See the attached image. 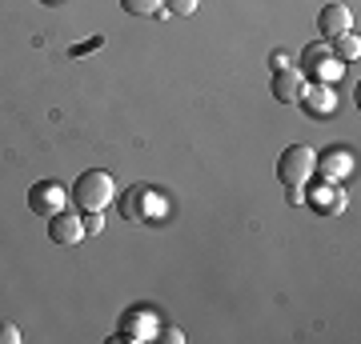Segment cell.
Returning a JSON list of instances; mask_svg holds the SVG:
<instances>
[{
    "mask_svg": "<svg viewBox=\"0 0 361 344\" xmlns=\"http://www.w3.org/2000/svg\"><path fill=\"white\" fill-rule=\"evenodd\" d=\"M317 168H322V177H325V180H341L349 168H353V156H349L345 148H334V153L317 156Z\"/></svg>",
    "mask_w": 361,
    "mask_h": 344,
    "instance_id": "30bf717a",
    "label": "cell"
},
{
    "mask_svg": "<svg viewBox=\"0 0 361 344\" xmlns=\"http://www.w3.org/2000/svg\"><path fill=\"white\" fill-rule=\"evenodd\" d=\"M121 212H125V220H141V224H157V220H165L169 204L161 192L145 189V184H137V189H129L125 196H121Z\"/></svg>",
    "mask_w": 361,
    "mask_h": 344,
    "instance_id": "3957f363",
    "label": "cell"
},
{
    "mask_svg": "<svg viewBox=\"0 0 361 344\" xmlns=\"http://www.w3.org/2000/svg\"><path fill=\"white\" fill-rule=\"evenodd\" d=\"M40 4H61V0H40Z\"/></svg>",
    "mask_w": 361,
    "mask_h": 344,
    "instance_id": "7402d4cb",
    "label": "cell"
},
{
    "mask_svg": "<svg viewBox=\"0 0 361 344\" xmlns=\"http://www.w3.org/2000/svg\"><path fill=\"white\" fill-rule=\"evenodd\" d=\"M101 44H104V37H92V40H85V44H77V49H73V56H85V52L101 49Z\"/></svg>",
    "mask_w": 361,
    "mask_h": 344,
    "instance_id": "d6986e66",
    "label": "cell"
},
{
    "mask_svg": "<svg viewBox=\"0 0 361 344\" xmlns=\"http://www.w3.org/2000/svg\"><path fill=\"white\" fill-rule=\"evenodd\" d=\"M0 344H20V329L13 320H0Z\"/></svg>",
    "mask_w": 361,
    "mask_h": 344,
    "instance_id": "e0dca14e",
    "label": "cell"
},
{
    "mask_svg": "<svg viewBox=\"0 0 361 344\" xmlns=\"http://www.w3.org/2000/svg\"><path fill=\"white\" fill-rule=\"evenodd\" d=\"M317 28H322L325 40H334V37H341V32L353 28V16H349L345 4H325L322 16H317Z\"/></svg>",
    "mask_w": 361,
    "mask_h": 344,
    "instance_id": "9c48e42d",
    "label": "cell"
},
{
    "mask_svg": "<svg viewBox=\"0 0 361 344\" xmlns=\"http://www.w3.org/2000/svg\"><path fill=\"white\" fill-rule=\"evenodd\" d=\"M313 172H317V153H313L310 144H289L277 156V180H281L285 189H305Z\"/></svg>",
    "mask_w": 361,
    "mask_h": 344,
    "instance_id": "7a4b0ae2",
    "label": "cell"
},
{
    "mask_svg": "<svg viewBox=\"0 0 361 344\" xmlns=\"http://www.w3.org/2000/svg\"><path fill=\"white\" fill-rule=\"evenodd\" d=\"M68 200L77 204L80 212H104V208L116 200V184L104 168H89V172H80L77 184L68 189Z\"/></svg>",
    "mask_w": 361,
    "mask_h": 344,
    "instance_id": "6da1fadb",
    "label": "cell"
},
{
    "mask_svg": "<svg viewBox=\"0 0 361 344\" xmlns=\"http://www.w3.org/2000/svg\"><path fill=\"white\" fill-rule=\"evenodd\" d=\"M334 52H337L334 60H341V64L357 60V56H361V40L353 37V32H341V37H334Z\"/></svg>",
    "mask_w": 361,
    "mask_h": 344,
    "instance_id": "7c38bea8",
    "label": "cell"
},
{
    "mask_svg": "<svg viewBox=\"0 0 361 344\" xmlns=\"http://www.w3.org/2000/svg\"><path fill=\"white\" fill-rule=\"evenodd\" d=\"M285 196H289V204H305V189H285Z\"/></svg>",
    "mask_w": 361,
    "mask_h": 344,
    "instance_id": "ffe728a7",
    "label": "cell"
},
{
    "mask_svg": "<svg viewBox=\"0 0 361 344\" xmlns=\"http://www.w3.org/2000/svg\"><path fill=\"white\" fill-rule=\"evenodd\" d=\"M161 340H169V344H180V340H185V336H180L177 329H161Z\"/></svg>",
    "mask_w": 361,
    "mask_h": 344,
    "instance_id": "44dd1931",
    "label": "cell"
},
{
    "mask_svg": "<svg viewBox=\"0 0 361 344\" xmlns=\"http://www.w3.org/2000/svg\"><path fill=\"white\" fill-rule=\"evenodd\" d=\"M305 204H313L317 212H325V217H334V212H341L345 208V192L337 189L334 180H322L317 189L305 192Z\"/></svg>",
    "mask_w": 361,
    "mask_h": 344,
    "instance_id": "ba28073f",
    "label": "cell"
},
{
    "mask_svg": "<svg viewBox=\"0 0 361 344\" xmlns=\"http://www.w3.org/2000/svg\"><path fill=\"white\" fill-rule=\"evenodd\" d=\"M297 104H301L310 116H317V120H322V116H334L337 96H334V89H329V84H305V89H301V101H297Z\"/></svg>",
    "mask_w": 361,
    "mask_h": 344,
    "instance_id": "8992f818",
    "label": "cell"
},
{
    "mask_svg": "<svg viewBox=\"0 0 361 344\" xmlns=\"http://www.w3.org/2000/svg\"><path fill=\"white\" fill-rule=\"evenodd\" d=\"M273 101L281 104H297L301 101V89H305V77H301V68H273Z\"/></svg>",
    "mask_w": 361,
    "mask_h": 344,
    "instance_id": "5b68a950",
    "label": "cell"
},
{
    "mask_svg": "<svg viewBox=\"0 0 361 344\" xmlns=\"http://www.w3.org/2000/svg\"><path fill=\"white\" fill-rule=\"evenodd\" d=\"M49 236H52V244H77V241H85V220L65 208V212L49 217Z\"/></svg>",
    "mask_w": 361,
    "mask_h": 344,
    "instance_id": "52a82bcc",
    "label": "cell"
},
{
    "mask_svg": "<svg viewBox=\"0 0 361 344\" xmlns=\"http://www.w3.org/2000/svg\"><path fill=\"white\" fill-rule=\"evenodd\" d=\"M329 56V49H325V40H313V44H305V52H301V64H305V72H313L317 64Z\"/></svg>",
    "mask_w": 361,
    "mask_h": 344,
    "instance_id": "5bb4252c",
    "label": "cell"
},
{
    "mask_svg": "<svg viewBox=\"0 0 361 344\" xmlns=\"http://www.w3.org/2000/svg\"><path fill=\"white\" fill-rule=\"evenodd\" d=\"M153 332H157V320L149 317V312L125 317V336H129V340H145V336H153Z\"/></svg>",
    "mask_w": 361,
    "mask_h": 344,
    "instance_id": "8fae6325",
    "label": "cell"
},
{
    "mask_svg": "<svg viewBox=\"0 0 361 344\" xmlns=\"http://www.w3.org/2000/svg\"><path fill=\"white\" fill-rule=\"evenodd\" d=\"M201 0H165V13L169 16H193Z\"/></svg>",
    "mask_w": 361,
    "mask_h": 344,
    "instance_id": "2e32d148",
    "label": "cell"
},
{
    "mask_svg": "<svg viewBox=\"0 0 361 344\" xmlns=\"http://www.w3.org/2000/svg\"><path fill=\"white\" fill-rule=\"evenodd\" d=\"M121 8L129 16H157L165 8V0H121Z\"/></svg>",
    "mask_w": 361,
    "mask_h": 344,
    "instance_id": "4fadbf2b",
    "label": "cell"
},
{
    "mask_svg": "<svg viewBox=\"0 0 361 344\" xmlns=\"http://www.w3.org/2000/svg\"><path fill=\"white\" fill-rule=\"evenodd\" d=\"M101 229H104V217H101V212H85V236H89V232L97 236Z\"/></svg>",
    "mask_w": 361,
    "mask_h": 344,
    "instance_id": "ac0fdd59",
    "label": "cell"
},
{
    "mask_svg": "<svg viewBox=\"0 0 361 344\" xmlns=\"http://www.w3.org/2000/svg\"><path fill=\"white\" fill-rule=\"evenodd\" d=\"M28 208H32L37 217H56V212H65L68 208L65 184H56V180H37V184L28 189Z\"/></svg>",
    "mask_w": 361,
    "mask_h": 344,
    "instance_id": "277c9868",
    "label": "cell"
},
{
    "mask_svg": "<svg viewBox=\"0 0 361 344\" xmlns=\"http://www.w3.org/2000/svg\"><path fill=\"white\" fill-rule=\"evenodd\" d=\"M313 77H317V84H329V80H337V77H341V60L325 56V60L313 68Z\"/></svg>",
    "mask_w": 361,
    "mask_h": 344,
    "instance_id": "9a60e30c",
    "label": "cell"
}]
</instances>
